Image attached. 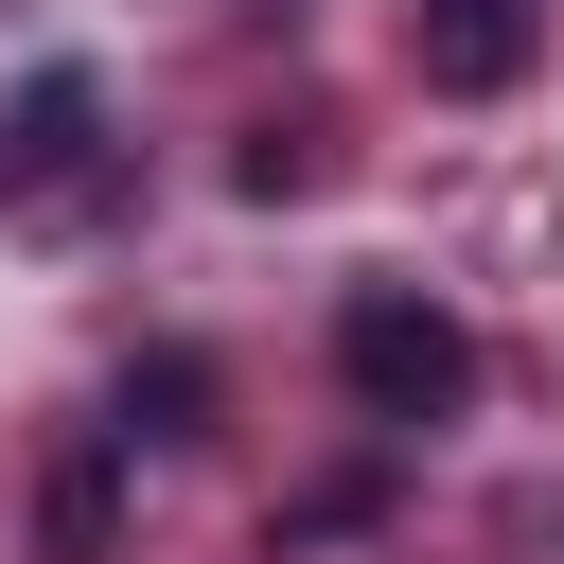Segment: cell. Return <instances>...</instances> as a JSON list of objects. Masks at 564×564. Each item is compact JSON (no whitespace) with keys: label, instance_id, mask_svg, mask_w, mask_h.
Segmentation results:
<instances>
[{"label":"cell","instance_id":"6da1fadb","mask_svg":"<svg viewBox=\"0 0 564 564\" xmlns=\"http://www.w3.org/2000/svg\"><path fill=\"white\" fill-rule=\"evenodd\" d=\"M335 388H352L370 423H458V405H476V335H458L423 282H352V300H335Z\"/></svg>","mask_w":564,"mask_h":564},{"label":"cell","instance_id":"7a4b0ae2","mask_svg":"<svg viewBox=\"0 0 564 564\" xmlns=\"http://www.w3.org/2000/svg\"><path fill=\"white\" fill-rule=\"evenodd\" d=\"M529 53H546V0H405V70L441 106H494Z\"/></svg>","mask_w":564,"mask_h":564},{"label":"cell","instance_id":"3957f363","mask_svg":"<svg viewBox=\"0 0 564 564\" xmlns=\"http://www.w3.org/2000/svg\"><path fill=\"white\" fill-rule=\"evenodd\" d=\"M194 405H212V352H141L123 370V441H194Z\"/></svg>","mask_w":564,"mask_h":564},{"label":"cell","instance_id":"277c9868","mask_svg":"<svg viewBox=\"0 0 564 564\" xmlns=\"http://www.w3.org/2000/svg\"><path fill=\"white\" fill-rule=\"evenodd\" d=\"M88 141V70H35V106H18V141H0V176H53Z\"/></svg>","mask_w":564,"mask_h":564},{"label":"cell","instance_id":"5b68a950","mask_svg":"<svg viewBox=\"0 0 564 564\" xmlns=\"http://www.w3.org/2000/svg\"><path fill=\"white\" fill-rule=\"evenodd\" d=\"M53 564H106V458L53 476Z\"/></svg>","mask_w":564,"mask_h":564},{"label":"cell","instance_id":"8992f818","mask_svg":"<svg viewBox=\"0 0 564 564\" xmlns=\"http://www.w3.org/2000/svg\"><path fill=\"white\" fill-rule=\"evenodd\" d=\"M247 194H264V212H282V194H317V141H300V123H264V141H247Z\"/></svg>","mask_w":564,"mask_h":564}]
</instances>
